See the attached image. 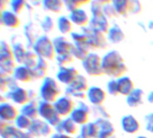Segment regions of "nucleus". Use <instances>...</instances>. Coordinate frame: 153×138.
Listing matches in <instances>:
<instances>
[{
	"instance_id": "obj_14",
	"label": "nucleus",
	"mask_w": 153,
	"mask_h": 138,
	"mask_svg": "<svg viewBox=\"0 0 153 138\" xmlns=\"http://www.w3.org/2000/svg\"><path fill=\"white\" fill-rule=\"evenodd\" d=\"M23 131H21L19 128H17L16 125H7V128L1 134V138H22L24 135Z\"/></svg>"
},
{
	"instance_id": "obj_11",
	"label": "nucleus",
	"mask_w": 153,
	"mask_h": 138,
	"mask_svg": "<svg viewBox=\"0 0 153 138\" xmlns=\"http://www.w3.org/2000/svg\"><path fill=\"white\" fill-rule=\"evenodd\" d=\"M43 7L52 13L59 14L64 7L63 0H42Z\"/></svg>"
},
{
	"instance_id": "obj_8",
	"label": "nucleus",
	"mask_w": 153,
	"mask_h": 138,
	"mask_svg": "<svg viewBox=\"0 0 153 138\" xmlns=\"http://www.w3.org/2000/svg\"><path fill=\"white\" fill-rule=\"evenodd\" d=\"M89 25L92 29L99 31L103 34L108 33L110 30V24L108 18H106L105 16H93L89 22Z\"/></svg>"
},
{
	"instance_id": "obj_13",
	"label": "nucleus",
	"mask_w": 153,
	"mask_h": 138,
	"mask_svg": "<svg viewBox=\"0 0 153 138\" xmlns=\"http://www.w3.org/2000/svg\"><path fill=\"white\" fill-rule=\"evenodd\" d=\"M11 81L12 79L9 74L0 70V93L7 94L10 91Z\"/></svg>"
},
{
	"instance_id": "obj_1",
	"label": "nucleus",
	"mask_w": 153,
	"mask_h": 138,
	"mask_svg": "<svg viewBox=\"0 0 153 138\" xmlns=\"http://www.w3.org/2000/svg\"><path fill=\"white\" fill-rule=\"evenodd\" d=\"M0 45H1V48H0V70L9 75H13L16 68L17 67L13 47L5 42L1 43Z\"/></svg>"
},
{
	"instance_id": "obj_25",
	"label": "nucleus",
	"mask_w": 153,
	"mask_h": 138,
	"mask_svg": "<svg viewBox=\"0 0 153 138\" xmlns=\"http://www.w3.org/2000/svg\"><path fill=\"white\" fill-rule=\"evenodd\" d=\"M75 5L76 6V7H78L79 9L81 8V7L85 6V5H88V4H91V2L93 1V0H73Z\"/></svg>"
},
{
	"instance_id": "obj_2",
	"label": "nucleus",
	"mask_w": 153,
	"mask_h": 138,
	"mask_svg": "<svg viewBox=\"0 0 153 138\" xmlns=\"http://www.w3.org/2000/svg\"><path fill=\"white\" fill-rule=\"evenodd\" d=\"M33 50L40 58L48 60H52L56 53L53 42L47 36H42L37 39L33 45Z\"/></svg>"
},
{
	"instance_id": "obj_26",
	"label": "nucleus",
	"mask_w": 153,
	"mask_h": 138,
	"mask_svg": "<svg viewBox=\"0 0 153 138\" xmlns=\"http://www.w3.org/2000/svg\"><path fill=\"white\" fill-rule=\"evenodd\" d=\"M10 0H0V9H2L3 11L7 10V7L9 6Z\"/></svg>"
},
{
	"instance_id": "obj_19",
	"label": "nucleus",
	"mask_w": 153,
	"mask_h": 138,
	"mask_svg": "<svg viewBox=\"0 0 153 138\" xmlns=\"http://www.w3.org/2000/svg\"><path fill=\"white\" fill-rule=\"evenodd\" d=\"M26 4L27 0H10V10H12L17 15H20L26 7Z\"/></svg>"
},
{
	"instance_id": "obj_24",
	"label": "nucleus",
	"mask_w": 153,
	"mask_h": 138,
	"mask_svg": "<svg viewBox=\"0 0 153 138\" xmlns=\"http://www.w3.org/2000/svg\"><path fill=\"white\" fill-rule=\"evenodd\" d=\"M42 28L46 32H50L51 30L53 29V22H52V19L50 16H46L44 18V21L42 23Z\"/></svg>"
},
{
	"instance_id": "obj_12",
	"label": "nucleus",
	"mask_w": 153,
	"mask_h": 138,
	"mask_svg": "<svg viewBox=\"0 0 153 138\" xmlns=\"http://www.w3.org/2000/svg\"><path fill=\"white\" fill-rule=\"evenodd\" d=\"M15 125L23 132L25 130H29L30 128H32L33 119H31L27 116L20 113L18 115V116L16 117V119L15 120Z\"/></svg>"
},
{
	"instance_id": "obj_5",
	"label": "nucleus",
	"mask_w": 153,
	"mask_h": 138,
	"mask_svg": "<svg viewBox=\"0 0 153 138\" xmlns=\"http://www.w3.org/2000/svg\"><path fill=\"white\" fill-rule=\"evenodd\" d=\"M0 23L2 25H5L10 29H17L21 25V19L19 15L16 14L12 10L7 9L3 12Z\"/></svg>"
},
{
	"instance_id": "obj_33",
	"label": "nucleus",
	"mask_w": 153,
	"mask_h": 138,
	"mask_svg": "<svg viewBox=\"0 0 153 138\" xmlns=\"http://www.w3.org/2000/svg\"><path fill=\"white\" fill-rule=\"evenodd\" d=\"M0 29H1V23H0Z\"/></svg>"
},
{
	"instance_id": "obj_15",
	"label": "nucleus",
	"mask_w": 153,
	"mask_h": 138,
	"mask_svg": "<svg viewBox=\"0 0 153 138\" xmlns=\"http://www.w3.org/2000/svg\"><path fill=\"white\" fill-rule=\"evenodd\" d=\"M52 81L51 80H47L43 86L42 87L41 89V94H42V97L49 101V100H52L54 98V96H55V93H54V89L52 88Z\"/></svg>"
},
{
	"instance_id": "obj_18",
	"label": "nucleus",
	"mask_w": 153,
	"mask_h": 138,
	"mask_svg": "<svg viewBox=\"0 0 153 138\" xmlns=\"http://www.w3.org/2000/svg\"><path fill=\"white\" fill-rule=\"evenodd\" d=\"M107 34H108L109 39L113 43H120L124 38V34L118 25H114L111 27Z\"/></svg>"
},
{
	"instance_id": "obj_6",
	"label": "nucleus",
	"mask_w": 153,
	"mask_h": 138,
	"mask_svg": "<svg viewBox=\"0 0 153 138\" xmlns=\"http://www.w3.org/2000/svg\"><path fill=\"white\" fill-rule=\"evenodd\" d=\"M13 77L17 81H20V82H23V83L29 82L33 78V70H32V69H30L29 67L25 66V65L17 66L16 68L15 72H14Z\"/></svg>"
},
{
	"instance_id": "obj_9",
	"label": "nucleus",
	"mask_w": 153,
	"mask_h": 138,
	"mask_svg": "<svg viewBox=\"0 0 153 138\" xmlns=\"http://www.w3.org/2000/svg\"><path fill=\"white\" fill-rule=\"evenodd\" d=\"M112 4L119 16H127L131 14V0H113Z\"/></svg>"
},
{
	"instance_id": "obj_20",
	"label": "nucleus",
	"mask_w": 153,
	"mask_h": 138,
	"mask_svg": "<svg viewBox=\"0 0 153 138\" xmlns=\"http://www.w3.org/2000/svg\"><path fill=\"white\" fill-rule=\"evenodd\" d=\"M90 10L93 16H104V6L98 3L96 0H93L91 2Z\"/></svg>"
},
{
	"instance_id": "obj_30",
	"label": "nucleus",
	"mask_w": 153,
	"mask_h": 138,
	"mask_svg": "<svg viewBox=\"0 0 153 138\" xmlns=\"http://www.w3.org/2000/svg\"><path fill=\"white\" fill-rule=\"evenodd\" d=\"M6 102V97L4 96V94L0 93V103H3Z\"/></svg>"
},
{
	"instance_id": "obj_3",
	"label": "nucleus",
	"mask_w": 153,
	"mask_h": 138,
	"mask_svg": "<svg viewBox=\"0 0 153 138\" xmlns=\"http://www.w3.org/2000/svg\"><path fill=\"white\" fill-rule=\"evenodd\" d=\"M19 114L20 113L15 105L7 101L0 103V120L7 124L9 122H15Z\"/></svg>"
},
{
	"instance_id": "obj_31",
	"label": "nucleus",
	"mask_w": 153,
	"mask_h": 138,
	"mask_svg": "<svg viewBox=\"0 0 153 138\" xmlns=\"http://www.w3.org/2000/svg\"><path fill=\"white\" fill-rule=\"evenodd\" d=\"M32 3H39V2H42V0H29Z\"/></svg>"
},
{
	"instance_id": "obj_17",
	"label": "nucleus",
	"mask_w": 153,
	"mask_h": 138,
	"mask_svg": "<svg viewBox=\"0 0 153 138\" xmlns=\"http://www.w3.org/2000/svg\"><path fill=\"white\" fill-rule=\"evenodd\" d=\"M13 51H14V55H15L16 62L24 63L25 59L27 54V51L25 47L22 43H17L13 46Z\"/></svg>"
},
{
	"instance_id": "obj_28",
	"label": "nucleus",
	"mask_w": 153,
	"mask_h": 138,
	"mask_svg": "<svg viewBox=\"0 0 153 138\" xmlns=\"http://www.w3.org/2000/svg\"><path fill=\"white\" fill-rule=\"evenodd\" d=\"M98 3H100L101 5L103 6H105V5H108V4H112L113 0H96Z\"/></svg>"
},
{
	"instance_id": "obj_22",
	"label": "nucleus",
	"mask_w": 153,
	"mask_h": 138,
	"mask_svg": "<svg viewBox=\"0 0 153 138\" xmlns=\"http://www.w3.org/2000/svg\"><path fill=\"white\" fill-rule=\"evenodd\" d=\"M104 16L106 18H114L118 16L119 15L117 14L113 4H108V5L104 6Z\"/></svg>"
},
{
	"instance_id": "obj_10",
	"label": "nucleus",
	"mask_w": 153,
	"mask_h": 138,
	"mask_svg": "<svg viewBox=\"0 0 153 138\" xmlns=\"http://www.w3.org/2000/svg\"><path fill=\"white\" fill-rule=\"evenodd\" d=\"M53 43H54L56 52H58L59 55L68 54V53H70V51H72L73 46L63 37L56 38Z\"/></svg>"
},
{
	"instance_id": "obj_7",
	"label": "nucleus",
	"mask_w": 153,
	"mask_h": 138,
	"mask_svg": "<svg viewBox=\"0 0 153 138\" xmlns=\"http://www.w3.org/2000/svg\"><path fill=\"white\" fill-rule=\"evenodd\" d=\"M69 19L71 20V22L73 24L79 25V26H81V27L87 26L90 22L89 16H88L86 11L81 8L70 12Z\"/></svg>"
},
{
	"instance_id": "obj_29",
	"label": "nucleus",
	"mask_w": 153,
	"mask_h": 138,
	"mask_svg": "<svg viewBox=\"0 0 153 138\" xmlns=\"http://www.w3.org/2000/svg\"><path fill=\"white\" fill-rule=\"evenodd\" d=\"M22 138H34V137H33V134L31 133H24V135Z\"/></svg>"
},
{
	"instance_id": "obj_4",
	"label": "nucleus",
	"mask_w": 153,
	"mask_h": 138,
	"mask_svg": "<svg viewBox=\"0 0 153 138\" xmlns=\"http://www.w3.org/2000/svg\"><path fill=\"white\" fill-rule=\"evenodd\" d=\"M8 98L15 103L20 106H25L26 104H28L29 100H30V97H29V93L26 90L20 88V87H15L12 90H10V91L7 93Z\"/></svg>"
},
{
	"instance_id": "obj_32",
	"label": "nucleus",
	"mask_w": 153,
	"mask_h": 138,
	"mask_svg": "<svg viewBox=\"0 0 153 138\" xmlns=\"http://www.w3.org/2000/svg\"><path fill=\"white\" fill-rule=\"evenodd\" d=\"M3 10L2 9H0V21H1V17H2V15H3Z\"/></svg>"
},
{
	"instance_id": "obj_23",
	"label": "nucleus",
	"mask_w": 153,
	"mask_h": 138,
	"mask_svg": "<svg viewBox=\"0 0 153 138\" xmlns=\"http://www.w3.org/2000/svg\"><path fill=\"white\" fill-rule=\"evenodd\" d=\"M131 14L140 15L142 12V5L140 0H131Z\"/></svg>"
},
{
	"instance_id": "obj_34",
	"label": "nucleus",
	"mask_w": 153,
	"mask_h": 138,
	"mask_svg": "<svg viewBox=\"0 0 153 138\" xmlns=\"http://www.w3.org/2000/svg\"><path fill=\"white\" fill-rule=\"evenodd\" d=\"M0 48H1V45H0Z\"/></svg>"
},
{
	"instance_id": "obj_16",
	"label": "nucleus",
	"mask_w": 153,
	"mask_h": 138,
	"mask_svg": "<svg viewBox=\"0 0 153 138\" xmlns=\"http://www.w3.org/2000/svg\"><path fill=\"white\" fill-rule=\"evenodd\" d=\"M58 28L59 30L62 33V34H68L72 31L73 25H72V22L69 19V17L67 16H60L58 19Z\"/></svg>"
},
{
	"instance_id": "obj_21",
	"label": "nucleus",
	"mask_w": 153,
	"mask_h": 138,
	"mask_svg": "<svg viewBox=\"0 0 153 138\" xmlns=\"http://www.w3.org/2000/svg\"><path fill=\"white\" fill-rule=\"evenodd\" d=\"M21 113L25 115V116H27L31 119H33V118H34L36 116V114L39 113V109L34 108L32 104H26V105H25L23 107Z\"/></svg>"
},
{
	"instance_id": "obj_27",
	"label": "nucleus",
	"mask_w": 153,
	"mask_h": 138,
	"mask_svg": "<svg viewBox=\"0 0 153 138\" xmlns=\"http://www.w3.org/2000/svg\"><path fill=\"white\" fill-rule=\"evenodd\" d=\"M7 123H6V122H4V121H2V120H0V136H1V134H2V133L5 131V129L7 128Z\"/></svg>"
}]
</instances>
